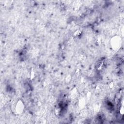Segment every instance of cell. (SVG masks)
I'll list each match as a JSON object with an SVG mask.
<instances>
[{
	"instance_id": "obj_2",
	"label": "cell",
	"mask_w": 124,
	"mask_h": 124,
	"mask_svg": "<svg viewBox=\"0 0 124 124\" xmlns=\"http://www.w3.org/2000/svg\"><path fill=\"white\" fill-rule=\"evenodd\" d=\"M17 105L16 106V111H17V112L18 113H21L23 111V110L24 109L23 104H22V102H19Z\"/></svg>"
},
{
	"instance_id": "obj_1",
	"label": "cell",
	"mask_w": 124,
	"mask_h": 124,
	"mask_svg": "<svg viewBox=\"0 0 124 124\" xmlns=\"http://www.w3.org/2000/svg\"><path fill=\"white\" fill-rule=\"evenodd\" d=\"M121 39L118 37H116L112 40V43H111L112 46L114 49H117L119 48L120 47V46L121 45Z\"/></svg>"
}]
</instances>
